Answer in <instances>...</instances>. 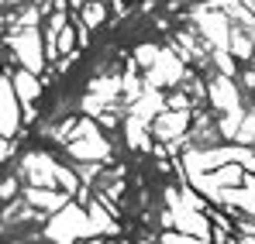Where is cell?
<instances>
[{"instance_id": "cell-1", "label": "cell", "mask_w": 255, "mask_h": 244, "mask_svg": "<svg viewBox=\"0 0 255 244\" xmlns=\"http://www.w3.org/2000/svg\"><path fill=\"white\" fill-rule=\"evenodd\" d=\"M59 217L55 220H48V238L52 241H76V238H90L93 234V224H90V217H86L80 203H62L55 210Z\"/></svg>"}, {"instance_id": "cell-2", "label": "cell", "mask_w": 255, "mask_h": 244, "mask_svg": "<svg viewBox=\"0 0 255 244\" xmlns=\"http://www.w3.org/2000/svg\"><path fill=\"white\" fill-rule=\"evenodd\" d=\"M183 76H186V62H183L172 48H159L155 62L145 69V82L155 86V89H162V86H176V82H183Z\"/></svg>"}, {"instance_id": "cell-3", "label": "cell", "mask_w": 255, "mask_h": 244, "mask_svg": "<svg viewBox=\"0 0 255 244\" xmlns=\"http://www.w3.org/2000/svg\"><path fill=\"white\" fill-rule=\"evenodd\" d=\"M66 152H69L73 159H80V162H111V145L100 138V131H97V134L69 138Z\"/></svg>"}, {"instance_id": "cell-4", "label": "cell", "mask_w": 255, "mask_h": 244, "mask_svg": "<svg viewBox=\"0 0 255 244\" xmlns=\"http://www.w3.org/2000/svg\"><path fill=\"white\" fill-rule=\"evenodd\" d=\"M148 127H152V134H155L159 141H172V138H179V134L190 127V110H172V107H162V110L148 121Z\"/></svg>"}, {"instance_id": "cell-5", "label": "cell", "mask_w": 255, "mask_h": 244, "mask_svg": "<svg viewBox=\"0 0 255 244\" xmlns=\"http://www.w3.org/2000/svg\"><path fill=\"white\" fill-rule=\"evenodd\" d=\"M10 45L17 48V55H21V62H24V69L28 73H42L45 69V52H42V38H38V31L31 28V31H17Z\"/></svg>"}, {"instance_id": "cell-6", "label": "cell", "mask_w": 255, "mask_h": 244, "mask_svg": "<svg viewBox=\"0 0 255 244\" xmlns=\"http://www.w3.org/2000/svg\"><path fill=\"white\" fill-rule=\"evenodd\" d=\"M193 17H197V28L204 31V38L211 41L214 48H228V17L221 14V10H193Z\"/></svg>"}, {"instance_id": "cell-7", "label": "cell", "mask_w": 255, "mask_h": 244, "mask_svg": "<svg viewBox=\"0 0 255 244\" xmlns=\"http://www.w3.org/2000/svg\"><path fill=\"white\" fill-rule=\"evenodd\" d=\"M207 93H211V103L217 107V110H242V93L235 89V80L231 76H217V80H211V86H207Z\"/></svg>"}, {"instance_id": "cell-8", "label": "cell", "mask_w": 255, "mask_h": 244, "mask_svg": "<svg viewBox=\"0 0 255 244\" xmlns=\"http://www.w3.org/2000/svg\"><path fill=\"white\" fill-rule=\"evenodd\" d=\"M17 93H14V86L7 76H0V131H3V138H10L14 131H17Z\"/></svg>"}, {"instance_id": "cell-9", "label": "cell", "mask_w": 255, "mask_h": 244, "mask_svg": "<svg viewBox=\"0 0 255 244\" xmlns=\"http://www.w3.org/2000/svg\"><path fill=\"white\" fill-rule=\"evenodd\" d=\"M162 107H166V96H162L155 86H145V89H141V93L131 100V117H138V121L148 127V121H152V117H155Z\"/></svg>"}, {"instance_id": "cell-10", "label": "cell", "mask_w": 255, "mask_h": 244, "mask_svg": "<svg viewBox=\"0 0 255 244\" xmlns=\"http://www.w3.org/2000/svg\"><path fill=\"white\" fill-rule=\"evenodd\" d=\"M73 196L66 193V189H52V186H31L28 189V203H35V206H42V210H59L62 203H69Z\"/></svg>"}, {"instance_id": "cell-11", "label": "cell", "mask_w": 255, "mask_h": 244, "mask_svg": "<svg viewBox=\"0 0 255 244\" xmlns=\"http://www.w3.org/2000/svg\"><path fill=\"white\" fill-rule=\"evenodd\" d=\"M24 168H28V179L35 182V186H55V162L52 159H45V155H31L28 162H24Z\"/></svg>"}, {"instance_id": "cell-12", "label": "cell", "mask_w": 255, "mask_h": 244, "mask_svg": "<svg viewBox=\"0 0 255 244\" xmlns=\"http://www.w3.org/2000/svg\"><path fill=\"white\" fill-rule=\"evenodd\" d=\"M249 35H252V31L242 28V24H238V28H228V52H231L235 59H252L255 55V41L249 38Z\"/></svg>"}, {"instance_id": "cell-13", "label": "cell", "mask_w": 255, "mask_h": 244, "mask_svg": "<svg viewBox=\"0 0 255 244\" xmlns=\"http://www.w3.org/2000/svg\"><path fill=\"white\" fill-rule=\"evenodd\" d=\"M214 7H224V10H221L224 17H231V21H238L242 28L252 31L255 17H252V10H249V3H242V0H214Z\"/></svg>"}, {"instance_id": "cell-14", "label": "cell", "mask_w": 255, "mask_h": 244, "mask_svg": "<svg viewBox=\"0 0 255 244\" xmlns=\"http://www.w3.org/2000/svg\"><path fill=\"white\" fill-rule=\"evenodd\" d=\"M10 86H14V93H17V100H24V103H31L38 93H42V82L35 80V73H17L14 80H10Z\"/></svg>"}, {"instance_id": "cell-15", "label": "cell", "mask_w": 255, "mask_h": 244, "mask_svg": "<svg viewBox=\"0 0 255 244\" xmlns=\"http://www.w3.org/2000/svg\"><path fill=\"white\" fill-rule=\"evenodd\" d=\"M125 127H128V145H131V148H138V152H152L148 131H145V124L138 121V117H128Z\"/></svg>"}, {"instance_id": "cell-16", "label": "cell", "mask_w": 255, "mask_h": 244, "mask_svg": "<svg viewBox=\"0 0 255 244\" xmlns=\"http://www.w3.org/2000/svg\"><path fill=\"white\" fill-rule=\"evenodd\" d=\"M86 210H90V224H93V234H114L118 231V224L107 217V210H104V203H86Z\"/></svg>"}, {"instance_id": "cell-17", "label": "cell", "mask_w": 255, "mask_h": 244, "mask_svg": "<svg viewBox=\"0 0 255 244\" xmlns=\"http://www.w3.org/2000/svg\"><path fill=\"white\" fill-rule=\"evenodd\" d=\"M90 93L104 96L107 103H114V100H118V93H121V80H118V76H104V80H93V82H90Z\"/></svg>"}, {"instance_id": "cell-18", "label": "cell", "mask_w": 255, "mask_h": 244, "mask_svg": "<svg viewBox=\"0 0 255 244\" xmlns=\"http://www.w3.org/2000/svg\"><path fill=\"white\" fill-rule=\"evenodd\" d=\"M52 172H55V186H62L69 196H76V193H80V179H76V172H69L66 165H59V162H55Z\"/></svg>"}, {"instance_id": "cell-19", "label": "cell", "mask_w": 255, "mask_h": 244, "mask_svg": "<svg viewBox=\"0 0 255 244\" xmlns=\"http://www.w3.org/2000/svg\"><path fill=\"white\" fill-rule=\"evenodd\" d=\"M235 141H242V145H252V141H255V107L242 117L238 131H235Z\"/></svg>"}, {"instance_id": "cell-20", "label": "cell", "mask_w": 255, "mask_h": 244, "mask_svg": "<svg viewBox=\"0 0 255 244\" xmlns=\"http://www.w3.org/2000/svg\"><path fill=\"white\" fill-rule=\"evenodd\" d=\"M242 117H245V110H228V114H224V121L217 124V131H221L224 138H235V131H238Z\"/></svg>"}, {"instance_id": "cell-21", "label": "cell", "mask_w": 255, "mask_h": 244, "mask_svg": "<svg viewBox=\"0 0 255 244\" xmlns=\"http://www.w3.org/2000/svg\"><path fill=\"white\" fill-rule=\"evenodd\" d=\"M214 62H217V69H221V76H231V80H235V55H231L228 48H214Z\"/></svg>"}, {"instance_id": "cell-22", "label": "cell", "mask_w": 255, "mask_h": 244, "mask_svg": "<svg viewBox=\"0 0 255 244\" xmlns=\"http://www.w3.org/2000/svg\"><path fill=\"white\" fill-rule=\"evenodd\" d=\"M121 93H125L128 100H134V96L141 93V82H138V76H134V66H128L125 80H121Z\"/></svg>"}, {"instance_id": "cell-23", "label": "cell", "mask_w": 255, "mask_h": 244, "mask_svg": "<svg viewBox=\"0 0 255 244\" xmlns=\"http://www.w3.org/2000/svg\"><path fill=\"white\" fill-rule=\"evenodd\" d=\"M104 3H86V10H83V21H86V28H97V24H104Z\"/></svg>"}, {"instance_id": "cell-24", "label": "cell", "mask_w": 255, "mask_h": 244, "mask_svg": "<svg viewBox=\"0 0 255 244\" xmlns=\"http://www.w3.org/2000/svg\"><path fill=\"white\" fill-rule=\"evenodd\" d=\"M155 55H159V48H155V45H138V52H134V59H138V66H141V69H148V66L155 62Z\"/></svg>"}, {"instance_id": "cell-25", "label": "cell", "mask_w": 255, "mask_h": 244, "mask_svg": "<svg viewBox=\"0 0 255 244\" xmlns=\"http://www.w3.org/2000/svg\"><path fill=\"white\" fill-rule=\"evenodd\" d=\"M73 41H76V35H73V28H62L59 31V38H55V52H73Z\"/></svg>"}, {"instance_id": "cell-26", "label": "cell", "mask_w": 255, "mask_h": 244, "mask_svg": "<svg viewBox=\"0 0 255 244\" xmlns=\"http://www.w3.org/2000/svg\"><path fill=\"white\" fill-rule=\"evenodd\" d=\"M104 107H107L104 96H97V93H86L83 96V110H90V114H104Z\"/></svg>"}, {"instance_id": "cell-27", "label": "cell", "mask_w": 255, "mask_h": 244, "mask_svg": "<svg viewBox=\"0 0 255 244\" xmlns=\"http://www.w3.org/2000/svg\"><path fill=\"white\" fill-rule=\"evenodd\" d=\"M100 165L104 162H83L80 168H76V179H80V182H93V175L100 172Z\"/></svg>"}, {"instance_id": "cell-28", "label": "cell", "mask_w": 255, "mask_h": 244, "mask_svg": "<svg viewBox=\"0 0 255 244\" xmlns=\"http://www.w3.org/2000/svg\"><path fill=\"white\" fill-rule=\"evenodd\" d=\"M166 107H172V110H190V100L183 93H172L169 100H166Z\"/></svg>"}, {"instance_id": "cell-29", "label": "cell", "mask_w": 255, "mask_h": 244, "mask_svg": "<svg viewBox=\"0 0 255 244\" xmlns=\"http://www.w3.org/2000/svg\"><path fill=\"white\" fill-rule=\"evenodd\" d=\"M162 241L166 244H186V241H197V238H193V234H172L169 231V234H162Z\"/></svg>"}, {"instance_id": "cell-30", "label": "cell", "mask_w": 255, "mask_h": 244, "mask_svg": "<svg viewBox=\"0 0 255 244\" xmlns=\"http://www.w3.org/2000/svg\"><path fill=\"white\" fill-rule=\"evenodd\" d=\"M242 186H245V189H252V193H255V172H249V168H245V175H242Z\"/></svg>"}, {"instance_id": "cell-31", "label": "cell", "mask_w": 255, "mask_h": 244, "mask_svg": "<svg viewBox=\"0 0 255 244\" xmlns=\"http://www.w3.org/2000/svg\"><path fill=\"white\" fill-rule=\"evenodd\" d=\"M242 231H249L245 238H252V241H255V224H242Z\"/></svg>"}, {"instance_id": "cell-32", "label": "cell", "mask_w": 255, "mask_h": 244, "mask_svg": "<svg viewBox=\"0 0 255 244\" xmlns=\"http://www.w3.org/2000/svg\"><path fill=\"white\" fill-rule=\"evenodd\" d=\"M242 3H249V7H255V0H242Z\"/></svg>"}, {"instance_id": "cell-33", "label": "cell", "mask_w": 255, "mask_h": 244, "mask_svg": "<svg viewBox=\"0 0 255 244\" xmlns=\"http://www.w3.org/2000/svg\"><path fill=\"white\" fill-rule=\"evenodd\" d=\"M69 3H76V7H80V0H69Z\"/></svg>"}]
</instances>
